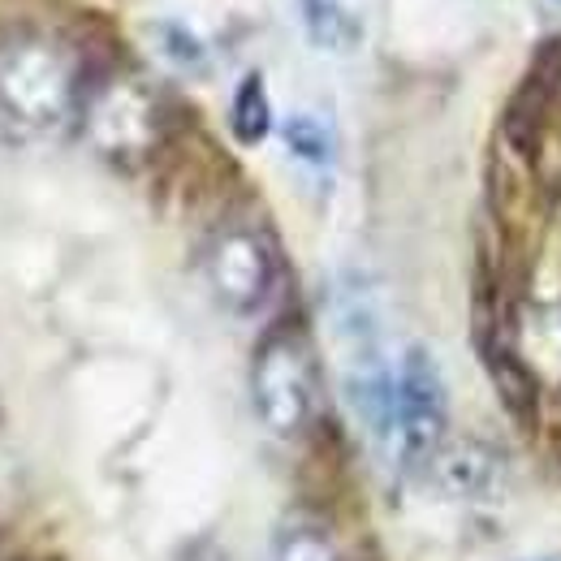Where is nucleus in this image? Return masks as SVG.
<instances>
[{
	"label": "nucleus",
	"instance_id": "obj_1",
	"mask_svg": "<svg viewBox=\"0 0 561 561\" xmlns=\"http://www.w3.org/2000/svg\"><path fill=\"white\" fill-rule=\"evenodd\" d=\"M333 329H337V351H342L346 402L376 440H389L398 367H389L385 337H380V316H376V302L363 285H342L337 289Z\"/></svg>",
	"mask_w": 561,
	"mask_h": 561
},
{
	"label": "nucleus",
	"instance_id": "obj_2",
	"mask_svg": "<svg viewBox=\"0 0 561 561\" xmlns=\"http://www.w3.org/2000/svg\"><path fill=\"white\" fill-rule=\"evenodd\" d=\"M251 398H255V415L264 420L268 432H277L285 440L307 432V423L316 415V367L298 333L277 329L255 351Z\"/></svg>",
	"mask_w": 561,
	"mask_h": 561
},
{
	"label": "nucleus",
	"instance_id": "obj_3",
	"mask_svg": "<svg viewBox=\"0 0 561 561\" xmlns=\"http://www.w3.org/2000/svg\"><path fill=\"white\" fill-rule=\"evenodd\" d=\"M445 423H449V393H445V376L436 367V358L427 346H411L398 363V380H393V449L407 467L427 462L440 440H445Z\"/></svg>",
	"mask_w": 561,
	"mask_h": 561
},
{
	"label": "nucleus",
	"instance_id": "obj_4",
	"mask_svg": "<svg viewBox=\"0 0 561 561\" xmlns=\"http://www.w3.org/2000/svg\"><path fill=\"white\" fill-rule=\"evenodd\" d=\"M208 277L216 298L229 311L247 316V311L264 307V298L273 294L277 264H273V251L264 247V238H255L247 229H229L208 251Z\"/></svg>",
	"mask_w": 561,
	"mask_h": 561
},
{
	"label": "nucleus",
	"instance_id": "obj_5",
	"mask_svg": "<svg viewBox=\"0 0 561 561\" xmlns=\"http://www.w3.org/2000/svg\"><path fill=\"white\" fill-rule=\"evenodd\" d=\"M0 95L26 122H57L70 100V78L48 53H18L0 66Z\"/></svg>",
	"mask_w": 561,
	"mask_h": 561
},
{
	"label": "nucleus",
	"instance_id": "obj_6",
	"mask_svg": "<svg viewBox=\"0 0 561 561\" xmlns=\"http://www.w3.org/2000/svg\"><path fill=\"white\" fill-rule=\"evenodd\" d=\"M302 9V26H307V39L320 48V53H351L363 39V22L346 0H298Z\"/></svg>",
	"mask_w": 561,
	"mask_h": 561
},
{
	"label": "nucleus",
	"instance_id": "obj_7",
	"mask_svg": "<svg viewBox=\"0 0 561 561\" xmlns=\"http://www.w3.org/2000/svg\"><path fill=\"white\" fill-rule=\"evenodd\" d=\"M229 130L242 147H255V142L268 139L273 130V100H268V87H264V73H247L233 91V104H229Z\"/></svg>",
	"mask_w": 561,
	"mask_h": 561
},
{
	"label": "nucleus",
	"instance_id": "obj_8",
	"mask_svg": "<svg viewBox=\"0 0 561 561\" xmlns=\"http://www.w3.org/2000/svg\"><path fill=\"white\" fill-rule=\"evenodd\" d=\"M273 561H337V549L316 523L289 518L273 536Z\"/></svg>",
	"mask_w": 561,
	"mask_h": 561
},
{
	"label": "nucleus",
	"instance_id": "obj_9",
	"mask_svg": "<svg viewBox=\"0 0 561 561\" xmlns=\"http://www.w3.org/2000/svg\"><path fill=\"white\" fill-rule=\"evenodd\" d=\"M280 139H285V147H289V156H294V160H302V164H316V169L333 164L337 139H333V130H329L320 117H311V113L289 117V122H285V130H280Z\"/></svg>",
	"mask_w": 561,
	"mask_h": 561
},
{
	"label": "nucleus",
	"instance_id": "obj_10",
	"mask_svg": "<svg viewBox=\"0 0 561 561\" xmlns=\"http://www.w3.org/2000/svg\"><path fill=\"white\" fill-rule=\"evenodd\" d=\"M156 35H160V53H164L178 70L195 73L208 66V48H204V39H199L195 31H186L182 22H160Z\"/></svg>",
	"mask_w": 561,
	"mask_h": 561
},
{
	"label": "nucleus",
	"instance_id": "obj_11",
	"mask_svg": "<svg viewBox=\"0 0 561 561\" xmlns=\"http://www.w3.org/2000/svg\"><path fill=\"white\" fill-rule=\"evenodd\" d=\"M445 480L458 492H480L484 480H492V462L484 458V449H458L445 458Z\"/></svg>",
	"mask_w": 561,
	"mask_h": 561
},
{
	"label": "nucleus",
	"instance_id": "obj_12",
	"mask_svg": "<svg viewBox=\"0 0 561 561\" xmlns=\"http://www.w3.org/2000/svg\"><path fill=\"white\" fill-rule=\"evenodd\" d=\"M527 561H561V553H545V558H527Z\"/></svg>",
	"mask_w": 561,
	"mask_h": 561
}]
</instances>
